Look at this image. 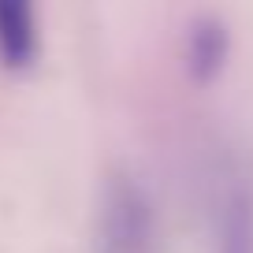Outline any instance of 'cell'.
Segmentation results:
<instances>
[{"instance_id": "cell-2", "label": "cell", "mask_w": 253, "mask_h": 253, "mask_svg": "<svg viewBox=\"0 0 253 253\" xmlns=\"http://www.w3.org/2000/svg\"><path fill=\"white\" fill-rule=\"evenodd\" d=\"M34 15L19 0H0V56L8 63H26L34 56Z\"/></svg>"}, {"instance_id": "cell-3", "label": "cell", "mask_w": 253, "mask_h": 253, "mask_svg": "<svg viewBox=\"0 0 253 253\" xmlns=\"http://www.w3.org/2000/svg\"><path fill=\"white\" fill-rule=\"evenodd\" d=\"M220 235H223L220 253H253V205L246 194H235L227 201Z\"/></svg>"}, {"instance_id": "cell-4", "label": "cell", "mask_w": 253, "mask_h": 253, "mask_svg": "<svg viewBox=\"0 0 253 253\" xmlns=\"http://www.w3.org/2000/svg\"><path fill=\"white\" fill-rule=\"evenodd\" d=\"M220 56H223V26L198 23L190 30V67L198 75H209L220 67Z\"/></svg>"}, {"instance_id": "cell-1", "label": "cell", "mask_w": 253, "mask_h": 253, "mask_svg": "<svg viewBox=\"0 0 253 253\" xmlns=\"http://www.w3.org/2000/svg\"><path fill=\"white\" fill-rule=\"evenodd\" d=\"M104 253H153V216L134 182H112L104 198Z\"/></svg>"}]
</instances>
